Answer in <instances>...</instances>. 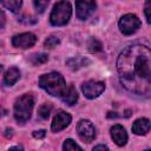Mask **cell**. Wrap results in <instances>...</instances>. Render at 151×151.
<instances>
[{
	"label": "cell",
	"instance_id": "cell-1",
	"mask_svg": "<svg viewBox=\"0 0 151 151\" xmlns=\"http://www.w3.org/2000/svg\"><path fill=\"white\" fill-rule=\"evenodd\" d=\"M117 71L122 85L138 96L151 93V51L144 45L126 47L117 59Z\"/></svg>",
	"mask_w": 151,
	"mask_h": 151
},
{
	"label": "cell",
	"instance_id": "cell-2",
	"mask_svg": "<svg viewBox=\"0 0 151 151\" xmlns=\"http://www.w3.org/2000/svg\"><path fill=\"white\" fill-rule=\"evenodd\" d=\"M39 85L41 88H44L48 94L54 97H63L67 90V85L65 83V79L60 73L51 72L47 74H42L39 79Z\"/></svg>",
	"mask_w": 151,
	"mask_h": 151
},
{
	"label": "cell",
	"instance_id": "cell-3",
	"mask_svg": "<svg viewBox=\"0 0 151 151\" xmlns=\"http://www.w3.org/2000/svg\"><path fill=\"white\" fill-rule=\"evenodd\" d=\"M34 106V99L31 94H24L15 100L14 104V118L18 123H26L32 114Z\"/></svg>",
	"mask_w": 151,
	"mask_h": 151
},
{
	"label": "cell",
	"instance_id": "cell-4",
	"mask_svg": "<svg viewBox=\"0 0 151 151\" xmlns=\"http://www.w3.org/2000/svg\"><path fill=\"white\" fill-rule=\"evenodd\" d=\"M72 14V7L68 1H59L54 5L51 15L50 21L53 26H64L70 21Z\"/></svg>",
	"mask_w": 151,
	"mask_h": 151
},
{
	"label": "cell",
	"instance_id": "cell-5",
	"mask_svg": "<svg viewBox=\"0 0 151 151\" xmlns=\"http://www.w3.org/2000/svg\"><path fill=\"white\" fill-rule=\"evenodd\" d=\"M140 25H142V22L138 19V17L134 15V14H132V13H129V14L123 15L120 18L119 22H118L119 29L125 35H130V34L137 32L138 28L140 27Z\"/></svg>",
	"mask_w": 151,
	"mask_h": 151
},
{
	"label": "cell",
	"instance_id": "cell-6",
	"mask_svg": "<svg viewBox=\"0 0 151 151\" xmlns=\"http://www.w3.org/2000/svg\"><path fill=\"white\" fill-rule=\"evenodd\" d=\"M105 90V84L99 80H88L81 85V91L84 96L88 99H94L100 96Z\"/></svg>",
	"mask_w": 151,
	"mask_h": 151
},
{
	"label": "cell",
	"instance_id": "cell-7",
	"mask_svg": "<svg viewBox=\"0 0 151 151\" xmlns=\"http://www.w3.org/2000/svg\"><path fill=\"white\" fill-rule=\"evenodd\" d=\"M77 132L81 140L90 143L96 138V129L90 120L81 119L77 124Z\"/></svg>",
	"mask_w": 151,
	"mask_h": 151
},
{
	"label": "cell",
	"instance_id": "cell-8",
	"mask_svg": "<svg viewBox=\"0 0 151 151\" xmlns=\"http://www.w3.org/2000/svg\"><path fill=\"white\" fill-rule=\"evenodd\" d=\"M72 120V117L70 113L60 110L58 111V113L54 116L53 118V122H52V125H51V129L53 132H59L61 130H64L65 127H67L70 125Z\"/></svg>",
	"mask_w": 151,
	"mask_h": 151
},
{
	"label": "cell",
	"instance_id": "cell-9",
	"mask_svg": "<svg viewBox=\"0 0 151 151\" xmlns=\"http://www.w3.org/2000/svg\"><path fill=\"white\" fill-rule=\"evenodd\" d=\"M37 41V37L33 33H20L17 34L12 38V44L15 47H20V48H28L32 47Z\"/></svg>",
	"mask_w": 151,
	"mask_h": 151
},
{
	"label": "cell",
	"instance_id": "cell-10",
	"mask_svg": "<svg viewBox=\"0 0 151 151\" xmlns=\"http://www.w3.org/2000/svg\"><path fill=\"white\" fill-rule=\"evenodd\" d=\"M97 4L94 1H77L76 13L80 20H86L96 9Z\"/></svg>",
	"mask_w": 151,
	"mask_h": 151
},
{
	"label": "cell",
	"instance_id": "cell-11",
	"mask_svg": "<svg viewBox=\"0 0 151 151\" xmlns=\"http://www.w3.org/2000/svg\"><path fill=\"white\" fill-rule=\"evenodd\" d=\"M111 132V137L113 139V142L118 145V146H123L126 144L127 142V133L125 131V129L122 125H114L111 127L110 130Z\"/></svg>",
	"mask_w": 151,
	"mask_h": 151
},
{
	"label": "cell",
	"instance_id": "cell-12",
	"mask_svg": "<svg viewBox=\"0 0 151 151\" xmlns=\"http://www.w3.org/2000/svg\"><path fill=\"white\" fill-rule=\"evenodd\" d=\"M150 127H151V124H150V120L147 118H139L133 123L132 132L138 134V136L146 134L150 131Z\"/></svg>",
	"mask_w": 151,
	"mask_h": 151
},
{
	"label": "cell",
	"instance_id": "cell-13",
	"mask_svg": "<svg viewBox=\"0 0 151 151\" xmlns=\"http://www.w3.org/2000/svg\"><path fill=\"white\" fill-rule=\"evenodd\" d=\"M20 78V72L17 67H11L9 70H7V72L5 73V77H4V81L6 85L8 86H12L14 85L18 79Z\"/></svg>",
	"mask_w": 151,
	"mask_h": 151
},
{
	"label": "cell",
	"instance_id": "cell-14",
	"mask_svg": "<svg viewBox=\"0 0 151 151\" xmlns=\"http://www.w3.org/2000/svg\"><path fill=\"white\" fill-rule=\"evenodd\" d=\"M61 100H63L65 104H67V105H74V104L77 103V100H78L77 90H76L72 85H70V86L67 87L65 94L61 97Z\"/></svg>",
	"mask_w": 151,
	"mask_h": 151
},
{
	"label": "cell",
	"instance_id": "cell-15",
	"mask_svg": "<svg viewBox=\"0 0 151 151\" xmlns=\"http://www.w3.org/2000/svg\"><path fill=\"white\" fill-rule=\"evenodd\" d=\"M0 5L4 6L6 9H9V11L13 12V13H17V12L20 9L22 2H21L20 0H8V1L1 0V1H0Z\"/></svg>",
	"mask_w": 151,
	"mask_h": 151
},
{
	"label": "cell",
	"instance_id": "cell-16",
	"mask_svg": "<svg viewBox=\"0 0 151 151\" xmlns=\"http://www.w3.org/2000/svg\"><path fill=\"white\" fill-rule=\"evenodd\" d=\"M90 61L83 57H76V58H72L70 60H67V65L72 68V70H78L83 66H85L86 64H88Z\"/></svg>",
	"mask_w": 151,
	"mask_h": 151
},
{
	"label": "cell",
	"instance_id": "cell-17",
	"mask_svg": "<svg viewBox=\"0 0 151 151\" xmlns=\"http://www.w3.org/2000/svg\"><path fill=\"white\" fill-rule=\"evenodd\" d=\"M64 151H83V149L73 140V139H66L63 144Z\"/></svg>",
	"mask_w": 151,
	"mask_h": 151
},
{
	"label": "cell",
	"instance_id": "cell-18",
	"mask_svg": "<svg viewBox=\"0 0 151 151\" xmlns=\"http://www.w3.org/2000/svg\"><path fill=\"white\" fill-rule=\"evenodd\" d=\"M47 54L45 53H40V54H33L31 57V61L34 64V65H39V64H44L47 61Z\"/></svg>",
	"mask_w": 151,
	"mask_h": 151
},
{
	"label": "cell",
	"instance_id": "cell-19",
	"mask_svg": "<svg viewBox=\"0 0 151 151\" xmlns=\"http://www.w3.org/2000/svg\"><path fill=\"white\" fill-rule=\"evenodd\" d=\"M87 46H88V50H90L91 52H98V51L101 50V44H100L96 38H91V39L88 40Z\"/></svg>",
	"mask_w": 151,
	"mask_h": 151
},
{
	"label": "cell",
	"instance_id": "cell-20",
	"mask_svg": "<svg viewBox=\"0 0 151 151\" xmlns=\"http://www.w3.org/2000/svg\"><path fill=\"white\" fill-rule=\"evenodd\" d=\"M51 109H52L51 105H48V104H44L42 106H40L38 113H39V116H40L42 119H46V118H48V116H50Z\"/></svg>",
	"mask_w": 151,
	"mask_h": 151
},
{
	"label": "cell",
	"instance_id": "cell-21",
	"mask_svg": "<svg viewBox=\"0 0 151 151\" xmlns=\"http://www.w3.org/2000/svg\"><path fill=\"white\" fill-rule=\"evenodd\" d=\"M33 5H34L37 12L42 13V12L46 9V7L48 6V1H46V0H38V1H37V0H35V1L33 2Z\"/></svg>",
	"mask_w": 151,
	"mask_h": 151
},
{
	"label": "cell",
	"instance_id": "cell-22",
	"mask_svg": "<svg viewBox=\"0 0 151 151\" xmlns=\"http://www.w3.org/2000/svg\"><path fill=\"white\" fill-rule=\"evenodd\" d=\"M58 44H59V39H58L57 37H54V35L48 37V38L45 40V42H44L45 47H47V48H53V47H55Z\"/></svg>",
	"mask_w": 151,
	"mask_h": 151
},
{
	"label": "cell",
	"instance_id": "cell-23",
	"mask_svg": "<svg viewBox=\"0 0 151 151\" xmlns=\"http://www.w3.org/2000/svg\"><path fill=\"white\" fill-rule=\"evenodd\" d=\"M150 5L151 2L150 1H146L145 2V15H146V21L147 22H151V17H150Z\"/></svg>",
	"mask_w": 151,
	"mask_h": 151
},
{
	"label": "cell",
	"instance_id": "cell-24",
	"mask_svg": "<svg viewBox=\"0 0 151 151\" xmlns=\"http://www.w3.org/2000/svg\"><path fill=\"white\" fill-rule=\"evenodd\" d=\"M45 133H46V131L45 130H39V131H34L33 132V137L34 138H42V137H45Z\"/></svg>",
	"mask_w": 151,
	"mask_h": 151
},
{
	"label": "cell",
	"instance_id": "cell-25",
	"mask_svg": "<svg viewBox=\"0 0 151 151\" xmlns=\"http://www.w3.org/2000/svg\"><path fill=\"white\" fill-rule=\"evenodd\" d=\"M92 151H109V149H107V146H106V145H101V144H100V145L94 146Z\"/></svg>",
	"mask_w": 151,
	"mask_h": 151
},
{
	"label": "cell",
	"instance_id": "cell-26",
	"mask_svg": "<svg viewBox=\"0 0 151 151\" xmlns=\"http://www.w3.org/2000/svg\"><path fill=\"white\" fill-rule=\"evenodd\" d=\"M5 22H6V17H5V13H4V12L0 9V28H2V27H4Z\"/></svg>",
	"mask_w": 151,
	"mask_h": 151
},
{
	"label": "cell",
	"instance_id": "cell-27",
	"mask_svg": "<svg viewBox=\"0 0 151 151\" xmlns=\"http://www.w3.org/2000/svg\"><path fill=\"white\" fill-rule=\"evenodd\" d=\"M8 151H24L21 147H19V146H12Z\"/></svg>",
	"mask_w": 151,
	"mask_h": 151
},
{
	"label": "cell",
	"instance_id": "cell-28",
	"mask_svg": "<svg viewBox=\"0 0 151 151\" xmlns=\"http://www.w3.org/2000/svg\"><path fill=\"white\" fill-rule=\"evenodd\" d=\"M1 71H2V66L0 65V72H1Z\"/></svg>",
	"mask_w": 151,
	"mask_h": 151
},
{
	"label": "cell",
	"instance_id": "cell-29",
	"mask_svg": "<svg viewBox=\"0 0 151 151\" xmlns=\"http://www.w3.org/2000/svg\"><path fill=\"white\" fill-rule=\"evenodd\" d=\"M144 151H150V150H144Z\"/></svg>",
	"mask_w": 151,
	"mask_h": 151
}]
</instances>
